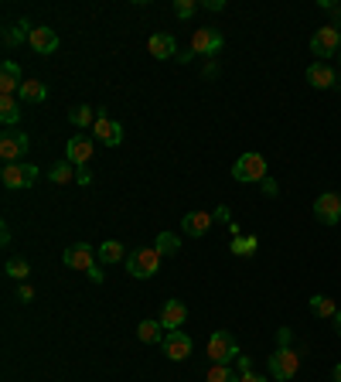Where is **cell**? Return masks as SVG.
I'll return each instance as SVG.
<instances>
[{"label": "cell", "mask_w": 341, "mask_h": 382, "mask_svg": "<svg viewBox=\"0 0 341 382\" xmlns=\"http://www.w3.org/2000/svg\"><path fill=\"white\" fill-rule=\"evenodd\" d=\"M96 109L92 106H76V109H69V123L72 127H89V123H96Z\"/></svg>", "instance_id": "cell-28"}, {"label": "cell", "mask_w": 341, "mask_h": 382, "mask_svg": "<svg viewBox=\"0 0 341 382\" xmlns=\"http://www.w3.org/2000/svg\"><path fill=\"white\" fill-rule=\"evenodd\" d=\"M314 215H317V222H324V226H338L341 222V195L338 191H321L314 202Z\"/></svg>", "instance_id": "cell-8"}, {"label": "cell", "mask_w": 341, "mask_h": 382, "mask_svg": "<svg viewBox=\"0 0 341 382\" xmlns=\"http://www.w3.org/2000/svg\"><path fill=\"white\" fill-rule=\"evenodd\" d=\"M209 358L215 362V365H229V362H236L239 358V341L232 332H215L209 338Z\"/></svg>", "instance_id": "cell-3"}, {"label": "cell", "mask_w": 341, "mask_h": 382, "mask_svg": "<svg viewBox=\"0 0 341 382\" xmlns=\"http://www.w3.org/2000/svg\"><path fill=\"white\" fill-rule=\"evenodd\" d=\"M18 100H21V102H31V106H38V102L48 100V86H45V82H38V79H25V86H21Z\"/></svg>", "instance_id": "cell-22"}, {"label": "cell", "mask_w": 341, "mask_h": 382, "mask_svg": "<svg viewBox=\"0 0 341 382\" xmlns=\"http://www.w3.org/2000/svg\"><path fill=\"white\" fill-rule=\"evenodd\" d=\"M160 259L164 256L154 250V246H144V250H133L130 259H127V270H130L133 280H151L160 270Z\"/></svg>", "instance_id": "cell-1"}, {"label": "cell", "mask_w": 341, "mask_h": 382, "mask_svg": "<svg viewBox=\"0 0 341 382\" xmlns=\"http://www.w3.org/2000/svg\"><path fill=\"white\" fill-rule=\"evenodd\" d=\"M297 372H300V355H297L290 345H280V348L270 355V376L287 382V379H293Z\"/></svg>", "instance_id": "cell-4"}, {"label": "cell", "mask_w": 341, "mask_h": 382, "mask_svg": "<svg viewBox=\"0 0 341 382\" xmlns=\"http://www.w3.org/2000/svg\"><path fill=\"white\" fill-rule=\"evenodd\" d=\"M147 51L164 62V58H178V41H174V34H154L151 41H147Z\"/></svg>", "instance_id": "cell-19"}, {"label": "cell", "mask_w": 341, "mask_h": 382, "mask_svg": "<svg viewBox=\"0 0 341 382\" xmlns=\"http://www.w3.org/2000/svg\"><path fill=\"white\" fill-rule=\"evenodd\" d=\"M181 229H184V236H191V239H202V236L211 229V212H188L181 219Z\"/></svg>", "instance_id": "cell-17"}, {"label": "cell", "mask_w": 341, "mask_h": 382, "mask_svg": "<svg viewBox=\"0 0 341 382\" xmlns=\"http://www.w3.org/2000/svg\"><path fill=\"white\" fill-rule=\"evenodd\" d=\"M232 178L239 184H253V181H266V157L263 154H242L236 164H232Z\"/></svg>", "instance_id": "cell-2"}, {"label": "cell", "mask_w": 341, "mask_h": 382, "mask_svg": "<svg viewBox=\"0 0 341 382\" xmlns=\"http://www.w3.org/2000/svg\"><path fill=\"white\" fill-rule=\"evenodd\" d=\"M21 86H25L21 69L7 58V62L0 65V96H18V93H21Z\"/></svg>", "instance_id": "cell-15"}, {"label": "cell", "mask_w": 341, "mask_h": 382, "mask_svg": "<svg viewBox=\"0 0 341 382\" xmlns=\"http://www.w3.org/2000/svg\"><path fill=\"white\" fill-rule=\"evenodd\" d=\"M239 382H266L263 376H256L253 369H246V372H239Z\"/></svg>", "instance_id": "cell-36"}, {"label": "cell", "mask_w": 341, "mask_h": 382, "mask_svg": "<svg viewBox=\"0 0 341 382\" xmlns=\"http://www.w3.org/2000/svg\"><path fill=\"white\" fill-rule=\"evenodd\" d=\"M31 31H34V27L27 25V21H21V25H14V27H7V34H4V45L11 48V45L25 41V38H31Z\"/></svg>", "instance_id": "cell-31"}, {"label": "cell", "mask_w": 341, "mask_h": 382, "mask_svg": "<svg viewBox=\"0 0 341 382\" xmlns=\"http://www.w3.org/2000/svg\"><path fill=\"white\" fill-rule=\"evenodd\" d=\"M335 332L341 334V311H338V314H335Z\"/></svg>", "instance_id": "cell-42"}, {"label": "cell", "mask_w": 341, "mask_h": 382, "mask_svg": "<svg viewBox=\"0 0 341 382\" xmlns=\"http://www.w3.org/2000/svg\"><path fill=\"white\" fill-rule=\"evenodd\" d=\"M311 314H314V318H335V314H338V304H335L331 297H324V294H314V297H311Z\"/></svg>", "instance_id": "cell-25"}, {"label": "cell", "mask_w": 341, "mask_h": 382, "mask_svg": "<svg viewBox=\"0 0 341 382\" xmlns=\"http://www.w3.org/2000/svg\"><path fill=\"white\" fill-rule=\"evenodd\" d=\"M123 256H127V250H123V243H120V239H106L103 246H96V259H99L103 266L123 263Z\"/></svg>", "instance_id": "cell-20"}, {"label": "cell", "mask_w": 341, "mask_h": 382, "mask_svg": "<svg viewBox=\"0 0 341 382\" xmlns=\"http://www.w3.org/2000/svg\"><path fill=\"white\" fill-rule=\"evenodd\" d=\"M0 243H4V246H7V243H11V226H7V222H4V226H0Z\"/></svg>", "instance_id": "cell-39"}, {"label": "cell", "mask_w": 341, "mask_h": 382, "mask_svg": "<svg viewBox=\"0 0 341 382\" xmlns=\"http://www.w3.org/2000/svg\"><path fill=\"white\" fill-rule=\"evenodd\" d=\"M215 72H218V65H215V62H209V65H205V79H211Z\"/></svg>", "instance_id": "cell-40"}, {"label": "cell", "mask_w": 341, "mask_h": 382, "mask_svg": "<svg viewBox=\"0 0 341 382\" xmlns=\"http://www.w3.org/2000/svg\"><path fill=\"white\" fill-rule=\"evenodd\" d=\"M92 137H96L103 147H116V144L123 140V127H120V123H113L106 113H99V116H96V123H92Z\"/></svg>", "instance_id": "cell-12"}, {"label": "cell", "mask_w": 341, "mask_h": 382, "mask_svg": "<svg viewBox=\"0 0 341 382\" xmlns=\"http://www.w3.org/2000/svg\"><path fill=\"white\" fill-rule=\"evenodd\" d=\"M184 321H188V307H184V301H167V304L160 307V325H164L167 332L184 328Z\"/></svg>", "instance_id": "cell-16"}, {"label": "cell", "mask_w": 341, "mask_h": 382, "mask_svg": "<svg viewBox=\"0 0 341 382\" xmlns=\"http://www.w3.org/2000/svg\"><path fill=\"white\" fill-rule=\"evenodd\" d=\"M307 82L314 86V89H338V72L328 65V62H314V65H307Z\"/></svg>", "instance_id": "cell-14"}, {"label": "cell", "mask_w": 341, "mask_h": 382, "mask_svg": "<svg viewBox=\"0 0 341 382\" xmlns=\"http://www.w3.org/2000/svg\"><path fill=\"white\" fill-rule=\"evenodd\" d=\"M338 62H341V51H338Z\"/></svg>", "instance_id": "cell-43"}, {"label": "cell", "mask_w": 341, "mask_h": 382, "mask_svg": "<svg viewBox=\"0 0 341 382\" xmlns=\"http://www.w3.org/2000/svg\"><path fill=\"white\" fill-rule=\"evenodd\" d=\"M92 151H96V140L92 137H72L65 144V161H72L79 171H85V164L92 161Z\"/></svg>", "instance_id": "cell-11"}, {"label": "cell", "mask_w": 341, "mask_h": 382, "mask_svg": "<svg viewBox=\"0 0 341 382\" xmlns=\"http://www.w3.org/2000/svg\"><path fill=\"white\" fill-rule=\"evenodd\" d=\"M331 379H335V382H341V362H338V365H335V372H331Z\"/></svg>", "instance_id": "cell-41"}, {"label": "cell", "mask_w": 341, "mask_h": 382, "mask_svg": "<svg viewBox=\"0 0 341 382\" xmlns=\"http://www.w3.org/2000/svg\"><path fill=\"white\" fill-rule=\"evenodd\" d=\"M154 250H158L160 256H178V250H181V239H178L174 232H160L158 243H154Z\"/></svg>", "instance_id": "cell-27"}, {"label": "cell", "mask_w": 341, "mask_h": 382, "mask_svg": "<svg viewBox=\"0 0 341 382\" xmlns=\"http://www.w3.org/2000/svg\"><path fill=\"white\" fill-rule=\"evenodd\" d=\"M191 55H218L222 51V34L215 31V27H198L195 34H191V45H188Z\"/></svg>", "instance_id": "cell-9"}, {"label": "cell", "mask_w": 341, "mask_h": 382, "mask_svg": "<svg viewBox=\"0 0 341 382\" xmlns=\"http://www.w3.org/2000/svg\"><path fill=\"white\" fill-rule=\"evenodd\" d=\"M0 120H4V127H14L21 120V100L18 96H0Z\"/></svg>", "instance_id": "cell-23"}, {"label": "cell", "mask_w": 341, "mask_h": 382, "mask_svg": "<svg viewBox=\"0 0 341 382\" xmlns=\"http://www.w3.org/2000/svg\"><path fill=\"white\" fill-rule=\"evenodd\" d=\"M164 355L171 358V362H184V358H191V338L178 328V332H167V338H164Z\"/></svg>", "instance_id": "cell-13"}, {"label": "cell", "mask_w": 341, "mask_h": 382, "mask_svg": "<svg viewBox=\"0 0 341 382\" xmlns=\"http://www.w3.org/2000/svg\"><path fill=\"white\" fill-rule=\"evenodd\" d=\"M137 338L144 341V345H164V338H167V332H164V325L160 321H140L137 325Z\"/></svg>", "instance_id": "cell-21"}, {"label": "cell", "mask_w": 341, "mask_h": 382, "mask_svg": "<svg viewBox=\"0 0 341 382\" xmlns=\"http://www.w3.org/2000/svg\"><path fill=\"white\" fill-rule=\"evenodd\" d=\"M27 137L21 130H4L0 133V161H7V164H21L27 154Z\"/></svg>", "instance_id": "cell-6"}, {"label": "cell", "mask_w": 341, "mask_h": 382, "mask_svg": "<svg viewBox=\"0 0 341 382\" xmlns=\"http://www.w3.org/2000/svg\"><path fill=\"white\" fill-rule=\"evenodd\" d=\"M27 45L38 51V55H52L58 48V34H55L52 27H34L31 38H27Z\"/></svg>", "instance_id": "cell-18"}, {"label": "cell", "mask_w": 341, "mask_h": 382, "mask_svg": "<svg viewBox=\"0 0 341 382\" xmlns=\"http://www.w3.org/2000/svg\"><path fill=\"white\" fill-rule=\"evenodd\" d=\"M256 246H260V239H256V236H236L229 250H232V256H253V253H256Z\"/></svg>", "instance_id": "cell-29"}, {"label": "cell", "mask_w": 341, "mask_h": 382, "mask_svg": "<svg viewBox=\"0 0 341 382\" xmlns=\"http://www.w3.org/2000/svg\"><path fill=\"white\" fill-rule=\"evenodd\" d=\"M103 277H106V273H103V263H96V266L89 270V280H92V283H103Z\"/></svg>", "instance_id": "cell-35"}, {"label": "cell", "mask_w": 341, "mask_h": 382, "mask_svg": "<svg viewBox=\"0 0 341 382\" xmlns=\"http://www.w3.org/2000/svg\"><path fill=\"white\" fill-rule=\"evenodd\" d=\"M260 184H263V195H266V198H277V195H280V191H277V181H273V178L260 181Z\"/></svg>", "instance_id": "cell-34"}, {"label": "cell", "mask_w": 341, "mask_h": 382, "mask_svg": "<svg viewBox=\"0 0 341 382\" xmlns=\"http://www.w3.org/2000/svg\"><path fill=\"white\" fill-rule=\"evenodd\" d=\"M0 181H4V188H11V191H27L34 181H38V168L34 164H4V171H0Z\"/></svg>", "instance_id": "cell-5"}, {"label": "cell", "mask_w": 341, "mask_h": 382, "mask_svg": "<svg viewBox=\"0 0 341 382\" xmlns=\"http://www.w3.org/2000/svg\"><path fill=\"white\" fill-rule=\"evenodd\" d=\"M205 11H225V0H202Z\"/></svg>", "instance_id": "cell-37"}, {"label": "cell", "mask_w": 341, "mask_h": 382, "mask_svg": "<svg viewBox=\"0 0 341 382\" xmlns=\"http://www.w3.org/2000/svg\"><path fill=\"white\" fill-rule=\"evenodd\" d=\"M76 175H79V168H76L72 161H55V168L48 171V181H52V184H69Z\"/></svg>", "instance_id": "cell-24"}, {"label": "cell", "mask_w": 341, "mask_h": 382, "mask_svg": "<svg viewBox=\"0 0 341 382\" xmlns=\"http://www.w3.org/2000/svg\"><path fill=\"white\" fill-rule=\"evenodd\" d=\"M4 270H7L11 280H21V283H27V277H31V266H27V259H21V256H11Z\"/></svg>", "instance_id": "cell-26"}, {"label": "cell", "mask_w": 341, "mask_h": 382, "mask_svg": "<svg viewBox=\"0 0 341 382\" xmlns=\"http://www.w3.org/2000/svg\"><path fill=\"white\" fill-rule=\"evenodd\" d=\"M18 301H21V304H31V301H34V290H31V283H21V287H18Z\"/></svg>", "instance_id": "cell-33"}, {"label": "cell", "mask_w": 341, "mask_h": 382, "mask_svg": "<svg viewBox=\"0 0 341 382\" xmlns=\"http://www.w3.org/2000/svg\"><path fill=\"white\" fill-rule=\"evenodd\" d=\"M328 11H331V25H335V27H341V4H331Z\"/></svg>", "instance_id": "cell-38"}, {"label": "cell", "mask_w": 341, "mask_h": 382, "mask_svg": "<svg viewBox=\"0 0 341 382\" xmlns=\"http://www.w3.org/2000/svg\"><path fill=\"white\" fill-rule=\"evenodd\" d=\"M205 382H239V376H236V369L232 365H215L211 362L209 365V379Z\"/></svg>", "instance_id": "cell-30"}, {"label": "cell", "mask_w": 341, "mask_h": 382, "mask_svg": "<svg viewBox=\"0 0 341 382\" xmlns=\"http://www.w3.org/2000/svg\"><path fill=\"white\" fill-rule=\"evenodd\" d=\"M62 259H65L69 270H82V273H89V270L99 263V259H96V250H92L89 243H76V246H69Z\"/></svg>", "instance_id": "cell-10"}, {"label": "cell", "mask_w": 341, "mask_h": 382, "mask_svg": "<svg viewBox=\"0 0 341 382\" xmlns=\"http://www.w3.org/2000/svg\"><path fill=\"white\" fill-rule=\"evenodd\" d=\"M311 51L317 55V62H324L328 55H338L341 51V27L324 25L314 38H311Z\"/></svg>", "instance_id": "cell-7"}, {"label": "cell", "mask_w": 341, "mask_h": 382, "mask_svg": "<svg viewBox=\"0 0 341 382\" xmlns=\"http://www.w3.org/2000/svg\"><path fill=\"white\" fill-rule=\"evenodd\" d=\"M202 4H195V0H174V14L181 18V21H188V18H195V11H198Z\"/></svg>", "instance_id": "cell-32"}]
</instances>
